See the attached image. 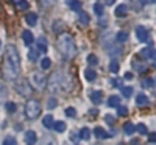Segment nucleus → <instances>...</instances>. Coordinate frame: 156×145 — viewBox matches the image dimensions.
Returning <instances> with one entry per match:
<instances>
[{"label": "nucleus", "instance_id": "obj_35", "mask_svg": "<svg viewBox=\"0 0 156 145\" xmlns=\"http://www.w3.org/2000/svg\"><path fill=\"white\" fill-rule=\"evenodd\" d=\"M50 65H51V59H50V58H42V59H41V67H42L44 70H47Z\"/></svg>", "mask_w": 156, "mask_h": 145}, {"label": "nucleus", "instance_id": "obj_12", "mask_svg": "<svg viewBox=\"0 0 156 145\" xmlns=\"http://www.w3.org/2000/svg\"><path fill=\"white\" fill-rule=\"evenodd\" d=\"M128 14V6L126 5H119L115 8V16L117 17H125Z\"/></svg>", "mask_w": 156, "mask_h": 145}, {"label": "nucleus", "instance_id": "obj_9", "mask_svg": "<svg viewBox=\"0 0 156 145\" xmlns=\"http://www.w3.org/2000/svg\"><path fill=\"white\" fill-rule=\"evenodd\" d=\"M34 34L30 31V30H25L23 33H22V39H23V42L27 44V45H31L33 44V41H34V37H33Z\"/></svg>", "mask_w": 156, "mask_h": 145}, {"label": "nucleus", "instance_id": "obj_27", "mask_svg": "<svg viewBox=\"0 0 156 145\" xmlns=\"http://www.w3.org/2000/svg\"><path fill=\"white\" fill-rule=\"evenodd\" d=\"M115 39L119 42H125V41H128V33L126 31H119V33H117V36H115Z\"/></svg>", "mask_w": 156, "mask_h": 145}, {"label": "nucleus", "instance_id": "obj_34", "mask_svg": "<svg viewBox=\"0 0 156 145\" xmlns=\"http://www.w3.org/2000/svg\"><path fill=\"white\" fill-rule=\"evenodd\" d=\"M131 94H133V87L131 86H123L122 87V95L123 97H131Z\"/></svg>", "mask_w": 156, "mask_h": 145}, {"label": "nucleus", "instance_id": "obj_5", "mask_svg": "<svg viewBox=\"0 0 156 145\" xmlns=\"http://www.w3.org/2000/svg\"><path fill=\"white\" fill-rule=\"evenodd\" d=\"M31 84H33L36 89H39V90L45 89V87H47V80H45L44 73H41V72H33V73H31Z\"/></svg>", "mask_w": 156, "mask_h": 145}, {"label": "nucleus", "instance_id": "obj_26", "mask_svg": "<svg viewBox=\"0 0 156 145\" xmlns=\"http://www.w3.org/2000/svg\"><path fill=\"white\" fill-rule=\"evenodd\" d=\"M14 5H16V8H19V9H28V6H30V3L28 2H25V0H19V2H14Z\"/></svg>", "mask_w": 156, "mask_h": 145}, {"label": "nucleus", "instance_id": "obj_8", "mask_svg": "<svg viewBox=\"0 0 156 145\" xmlns=\"http://www.w3.org/2000/svg\"><path fill=\"white\" fill-rule=\"evenodd\" d=\"M47 45H48V42H47V39L44 37V36H41L36 41V47H37V51H47Z\"/></svg>", "mask_w": 156, "mask_h": 145}, {"label": "nucleus", "instance_id": "obj_49", "mask_svg": "<svg viewBox=\"0 0 156 145\" xmlns=\"http://www.w3.org/2000/svg\"><path fill=\"white\" fill-rule=\"evenodd\" d=\"M0 45H2V42H0Z\"/></svg>", "mask_w": 156, "mask_h": 145}, {"label": "nucleus", "instance_id": "obj_39", "mask_svg": "<svg viewBox=\"0 0 156 145\" xmlns=\"http://www.w3.org/2000/svg\"><path fill=\"white\" fill-rule=\"evenodd\" d=\"M87 62H89V64H92V65H97L98 59H97V56H95V55H92V53H90V55L87 56Z\"/></svg>", "mask_w": 156, "mask_h": 145}, {"label": "nucleus", "instance_id": "obj_23", "mask_svg": "<svg viewBox=\"0 0 156 145\" xmlns=\"http://www.w3.org/2000/svg\"><path fill=\"white\" fill-rule=\"evenodd\" d=\"M28 59H30L31 62H36V61L39 59V51L34 50V48H31V50L28 51Z\"/></svg>", "mask_w": 156, "mask_h": 145}, {"label": "nucleus", "instance_id": "obj_45", "mask_svg": "<svg viewBox=\"0 0 156 145\" xmlns=\"http://www.w3.org/2000/svg\"><path fill=\"white\" fill-rule=\"evenodd\" d=\"M112 84H114L115 87H119V86L122 84V80H117V78H114V80H112Z\"/></svg>", "mask_w": 156, "mask_h": 145}, {"label": "nucleus", "instance_id": "obj_7", "mask_svg": "<svg viewBox=\"0 0 156 145\" xmlns=\"http://www.w3.org/2000/svg\"><path fill=\"white\" fill-rule=\"evenodd\" d=\"M136 36H137V39H139L140 42H147L148 39H150L148 37V30L144 28L142 25H139V27L136 28Z\"/></svg>", "mask_w": 156, "mask_h": 145}, {"label": "nucleus", "instance_id": "obj_37", "mask_svg": "<svg viewBox=\"0 0 156 145\" xmlns=\"http://www.w3.org/2000/svg\"><path fill=\"white\" fill-rule=\"evenodd\" d=\"M62 28H64V25H62L61 22H55V25H53V31H55V33L62 34Z\"/></svg>", "mask_w": 156, "mask_h": 145}, {"label": "nucleus", "instance_id": "obj_20", "mask_svg": "<svg viewBox=\"0 0 156 145\" xmlns=\"http://www.w3.org/2000/svg\"><path fill=\"white\" fill-rule=\"evenodd\" d=\"M5 109H6V112H9V114H14V112L17 111V106H16V103H12V101H6V103H5Z\"/></svg>", "mask_w": 156, "mask_h": 145}, {"label": "nucleus", "instance_id": "obj_41", "mask_svg": "<svg viewBox=\"0 0 156 145\" xmlns=\"http://www.w3.org/2000/svg\"><path fill=\"white\" fill-rule=\"evenodd\" d=\"M66 115L67 117H75L76 115V111L73 108H66Z\"/></svg>", "mask_w": 156, "mask_h": 145}, {"label": "nucleus", "instance_id": "obj_10", "mask_svg": "<svg viewBox=\"0 0 156 145\" xmlns=\"http://www.w3.org/2000/svg\"><path fill=\"white\" fill-rule=\"evenodd\" d=\"M25 140H27V143H28V145H34V143H36V140H37L34 131H27V133H25Z\"/></svg>", "mask_w": 156, "mask_h": 145}, {"label": "nucleus", "instance_id": "obj_21", "mask_svg": "<svg viewBox=\"0 0 156 145\" xmlns=\"http://www.w3.org/2000/svg\"><path fill=\"white\" fill-rule=\"evenodd\" d=\"M78 20H80V23H81V25H87L90 19H89V14H87V12L80 11V17H78Z\"/></svg>", "mask_w": 156, "mask_h": 145}, {"label": "nucleus", "instance_id": "obj_22", "mask_svg": "<svg viewBox=\"0 0 156 145\" xmlns=\"http://www.w3.org/2000/svg\"><path fill=\"white\" fill-rule=\"evenodd\" d=\"M51 128H53L56 133H62V131L66 129V123H64V122H53V126H51Z\"/></svg>", "mask_w": 156, "mask_h": 145}, {"label": "nucleus", "instance_id": "obj_24", "mask_svg": "<svg viewBox=\"0 0 156 145\" xmlns=\"http://www.w3.org/2000/svg\"><path fill=\"white\" fill-rule=\"evenodd\" d=\"M108 53H109L111 56L115 58V56H119V55L122 53V48H120V47H112V45H111V47L108 48Z\"/></svg>", "mask_w": 156, "mask_h": 145}, {"label": "nucleus", "instance_id": "obj_40", "mask_svg": "<svg viewBox=\"0 0 156 145\" xmlns=\"http://www.w3.org/2000/svg\"><path fill=\"white\" fill-rule=\"evenodd\" d=\"M136 129L139 131L140 134H147V131H148V129H147V126H145L144 123H140V125H137V126H136Z\"/></svg>", "mask_w": 156, "mask_h": 145}, {"label": "nucleus", "instance_id": "obj_33", "mask_svg": "<svg viewBox=\"0 0 156 145\" xmlns=\"http://www.w3.org/2000/svg\"><path fill=\"white\" fill-rule=\"evenodd\" d=\"M103 3H94V12L97 16H103Z\"/></svg>", "mask_w": 156, "mask_h": 145}, {"label": "nucleus", "instance_id": "obj_43", "mask_svg": "<svg viewBox=\"0 0 156 145\" xmlns=\"http://www.w3.org/2000/svg\"><path fill=\"white\" fill-rule=\"evenodd\" d=\"M47 106H48L50 109H51V108H55V106H56V98H48Z\"/></svg>", "mask_w": 156, "mask_h": 145}, {"label": "nucleus", "instance_id": "obj_42", "mask_svg": "<svg viewBox=\"0 0 156 145\" xmlns=\"http://www.w3.org/2000/svg\"><path fill=\"white\" fill-rule=\"evenodd\" d=\"M117 112H119V115H126L128 114V109L125 106H117Z\"/></svg>", "mask_w": 156, "mask_h": 145}, {"label": "nucleus", "instance_id": "obj_15", "mask_svg": "<svg viewBox=\"0 0 156 145\" xmlns=\"http://www.w3.org/2000/svg\"><path fill=\"white\" fill-rule=\"evenodd\" d=\"M136 103L140 104V106H142V104H144V106H147V104L150 103V100H148V97H147L145 94H139V95L136 97Z\"/></svg>", "mask_w": 156, "mask_h": 145}, {"label": "nucleus", "instance_id": "obj_4", "mask_svg": "<svg viewBox=\"0 0 156 145\" xmlns=\"http://www.w3.org/2000/svg\"><path fill=\"white\" fill-rule=\"evenodd\" d=\"M39 114H41V104H39V101L28 100L27 104H25V115L28 118H31V120H34V118L39 117Z\"/></svg>", "mask_w": 156, "mask_h": 145}, {"label": "nucleus", "instance_id": "obj_38", "mask_svg": "<svg viewBox=\"0 0 156 145\" xmlns=\"http://www.w3.org/2000/svg\"><path fill=\"white\" fill-rule=\"evenodd\" d=\"M2 145H17V140H16L14 137H6Z\"/></svg>", "mask_w": 156, "mask_h": 145}, {"label": "nucleus", "instance_id": "obj_1", "mask_svg": "<svg viewBox=\"0 0 156 145\" xmlns=\"http://www.w3.org/2000/svg\"><path fill=\"white\" fill-rule=\"evenodd\" d=\"M20 69V56L19 51L14 45H6V53H5V78L6 80H16Z\"/></svg>", "mask_w": 156, "mask_h": 145}, {"label": "nucleus", "instance_id": "obj_48", "mask_svg": "<svg viewBox=\"0 0 156 145\" xmlns=\"http://www.w3.org/2000/svg\"><path fill=\"white\" fill-rule=\"evenodd\" d=\"M119 145H123V143H119Z\"/></svg>", "mask_w": 156, "mask_h": 145}, {"label": "nucleus", "instance_id": "obj_11", "mask_svg": "<svg viewBox=\"0 0 156 145\" xmlns=\"http://www.w3.org/2000/svg\"><path fill=\"white\" fill-rule=\"evenodd\" d=\"M94 136L95 137H98V139H106V137H111L105 129H103L101 126H97L95 129H94Z\"/></svg>", "mask_w": 156, "mask_h": 145}, {"label": "nucleus", "instance_id": "obj_32", "mask_svg": "<svg viewBox=\"0 0 156 145\" xmlns=\"http://www.w3.org/2000/svg\"><path fill=\"white\" fill-rule=\"evenodd\" d=\"M67 6L73 11H81V3L80 2H67Z\"/></svg>", "mask_w": 156, "mask_h": 145}, {"label": "nucleus", "instance_id": "obj_25", "mask_svg": "<svg viewBox=\"0 0 156 145\" xmlns=\"http://www.w3.org/2000/svg\"><path fill=\"white\" fill-rule=\"evenodd\" d=\"M42 125H44L45 128H51V126H53V117H51L50 114L45 115V117H44V120H42Z\"/></svg>", "mask_w": 156, "mask_h": 145}, {"label": "nucleus", "instance_id": "obj_44", "mask_svg": "<svg viewBox=\"0 0 156 145\" xmlns=\"http://www.w3.org/2000/svg\"><path fill=\"white\" fill-rule=\"evenodd\" d=\"M105 120H106L109 125H114V117H112V115H109V114H108V115H105Z\"/></svg>", "mask_w": 156, "mask_h": 145}, {"label": "nucleus", "instance_id": "obj_3", "mask_svg": "<svg viewBox=\"0 0 156 145\" xmlns=\"http://www.w3.org/2000/svg\"><path fill=\"white\" fill-rule=\"evenodd\" d=\"M62 78H64V75L61 72H55L50 75L48 81H47V87L51 94H56V92L62 90Z\"/></svg>", "mask_w": 156, "mask_h": 145}, {"label": "nucleus", "instance_id": "obj_17", "mask_svg": "<svg viewBox=\"0 0 156 145\" xmlns=\"http://www.w3.org/2000/svg\"><path fill=\"white\" fill-rule=\"evenodd\" d=\"M142 53V56H145V58H148V59H154V50L151 48V47H147V48H144L140 51Z\"/></svg>", "mask_w": 156, "mask_h": 145}, {"label": "nucleus", "instance_id": "obj_14", "mask_svg": "<svg viewBox=\"0 0 156 145\" xmlns=\"http://www.w3.org/2000/svg\"><path fill=\"white\" fill-rule=\"evenodd\" d=\"M90 100H92V103H95V104H100L101 103V92L100 90L90 92Z\"/></svg>", "mask_w": 156, "mask_h": 145}, {"label": "nucleus", "instance_id": "obj_13", "mask_svg": "<svg viewBox=\"0 0 156 145\" xmlns=\"http://www.w3.org/2000/svg\"><path fill=\"white\" fill-rule=\"evenodd\" d=\"M25 22H27L30 27H33V25H36L37 23V16L34 14V12H30V14H27L25 16Z\"/></svg>", "mask_w": 156, "mask_h": 145}, {"label": "nucleus", "instance_id": "obj_31", "mask_svg": "<svg viewBox=\"0 0 156 145\" xmlns=\"http://www.w3.org/2000/svg\"><path fill=\"white\" fill-rule=\"evenodd\" d=\"M6 97H8V89L5 84L0 83V100H5Z\"/></svg>", "mask_w": 156, "mask_h": 145}, {"label": "nucleus", "instance_id": "obj_18", "mask_svg": "<svg viewBox=\"0 0 156 145\" xmlns=\"http://www.w3.org/2000/svg\"><path fill=\"white\" fill-rule=\"evenodd\" d=\"M119 104H120V98L117 97V95H111V97L108 98V106L115 108V106H119Z\"/></svg>", "mask_w": 156, "mask_h": 145}, {"label": "nucleus", "instance_id": "obj_30", "mask_svg": "<svg viewBox=\"0 0 156 145\" xmlns=\"http://www.w3.org/2000/svg\"><path fill=\"white\" fill-rule=\"evenodd\" d=\"M80 136H81V139L89 140V137H90V129H89V128H81V131H80Z\"/></svg>", "mask_w": 156, "mask_h": 145}, {"label": "nucleus", "instance_id": "obj_29", "mask_svg": "<svg viewBox=\"0 0 156 145\" xmlns=\"http://www.w3.org/2000/svg\"><path fill=\"white\" fill-rule=\"evenodd\" d=\"M142 86H144L145 89H151L154 86V80L153 78H145V80L142 81Z\"/></svg>", "mask_w": 156, "mask_h": 145}, {"label": "nucleus", "instance_id": "obj_2", "mask_svg": "<svg viewBox=\"0 0 156 145\" xmlns=\"http://www.w3.org/2000/svg\"><path fill=\"white\" fill-rule=\"evenodd\" d=\"M58 50L64 58H73L76 55V44L70 34H59L58 37Z\"/></svg>", "mask_w": 156, "mask_h": 145}, {"label": "nucleus", "instance_id": "obj_6", "mask_svg": "<svg viewBox=\"0 0 156 145\" xmlns=\"http://www.w3.org/2000/svg\"><path fill=\"white\" fill-rule=\"evenodd\" d=\"M16 89H17L19 94L23 95V97H30V94H31V86H30L27 78H20V80L16 83Z\"/></svg>", "mask_w": 156, "mask_h": 145}, {"label": "nucleus", "instance_id": "obj_46", "mask_svg": "<svg viewBox=\"0 0 156 145\" xmlns=\"http://www.w3.org/2000/svg\"><path fill=\"white\" fill-rule=\"evenodd\" d=\"M133 76H134V75H133L131 72H126V73H125V80H133Z\"/></svg>", "mask_w": 156, "mask_h": 145}, {"label": "nucleus", "instance_id": "obj_19", "mask_svg": "<svg viewBox=\"0 0 156 145\" xmlns=\"http://www.w3.org/2000/svg\"><path fill=\"white\" fill-rule=\"evenodd\" d=\"M123 131H125V133H126L128 136H133V133L136 131V126H134L131 122H128V123H125V125H123Z\"/></svg>", "mask_w": 156, "mask_h": 145}, {"label": "nucleus", "instance_id": "obj_28", "mask_svg": "<svg viewBox=\"0 0 156 145\" xmlns=\"http://www.w3.org/2000/svg\"><path fill=\"white\" fill-rule=\"evenodd\" d=\"M119 69H120L119 61H111V64H109V70H111L112 73H119Z\"/></svg>", "mask_w": 156, "mask_h": 145}, {"label": "nucleus", "instance_id": "obj_16", "mask_svg": "<svg viewBox=\"0 0 156 145\" xmlns=\"http://www.w3.org/2000/svg\"><path fill=\"white\" fill-rule=\"evenodd\" d=\"M84 78H86L87 81H94L95 78H97L95 70H94V69H86V70H84Z\"/></svg>", "mask_w": 156, "mask_h": 145}, {"label": "nucleus", "instance_id": "obj_47", "mask_svg": "<svg viewBox=\"0 0 156 145\" xmlns=\"http://www.w3.org/2000/svg\"><path fill=\"white\" fill-rule=\"evenodd\" d=\"M148 140H150V142H154V140H156V134H154V133L148 134Z\"/></svg>", "mask_w": 156, "mask_h": 145}, {"label": "nucleus", "instance_id": "obj_36", "mask_svg": "<svg viewBox=\"0 0 156 145\" xmlns=\"http://www.w3.org/2000/svg\"><path fill=\"white\" fill-rule=\"evenodd\" d=\"M41 145H56V140H55L53 137L47 136V137H44V139H42V143H41Z\"/></svg>", "mask_w": 156, "mask_h": 145}]
</instances>
